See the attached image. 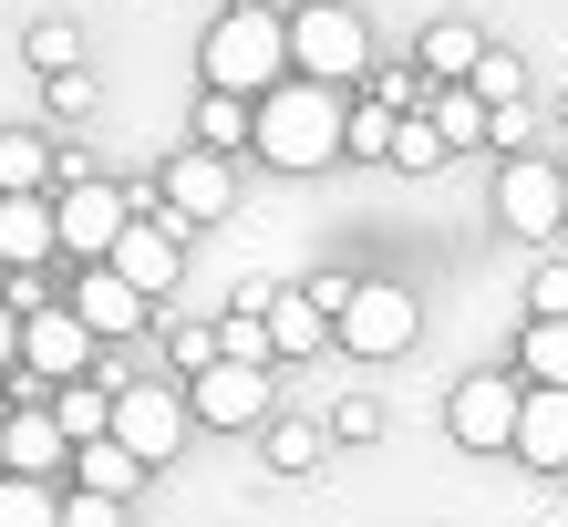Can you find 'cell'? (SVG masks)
Returning a JSON list of instances; mask_svg holds the SVG:
<instances>
[{"mask_svg":"<svg viewBox=\"0 0 568 527\" xmlns=\"http://www.w3.org/2000/svg\"><path fill=\"white\" fill-rule=\"evenodd\" d=\"M352 145V104H342V83H280V93H258V155L270 166H331V155Z\"/></svg>","mask_w":568,"mask_h":527,"instance_id":"1","label":"cell"},{"mask_svg":"<svg viewBox=\"0 0 568 527\" xmlns=\"http://www.w3.org/2000/svg\"><path fill=\"white\" fill-rule=\"evenodd\" d=\"M280 73H290V21L239 0V11L207 31V93H280Z\"/></svg>","mask_w":568,"mask_h":527,"instance_id":"2","label":"cell"},{"mask_svg":"<svg viewBox=\"0 0 568 527\" xmlns=\"http://www.w3.org/2000/svg\"><path fill=\"white\" fill-rule=\"evenodd\" d=\"M290 62L311 83H362L373 73V31H362V11H342V0H311V11L290 21Z\"/></svg>","mask_w":568,"mask_h":527,"instance_id":"3","label":"cell"},{"mask_svg":"<svg viewBox=\"0 0 568 527\" xmlns=\"http://www.w3.org/2000/svg\"><path fill=\"white\" fill-rule=\"evenodd\" d=\"M331 332H342V352H362V362H393V352H414L424 311H414L404 280H352V301H342Z\"/></svg>","mask_w":568,"mask_h":527,"instance_id":"4","label":"cell"},{"mask_svg":"<svg viewBox=\"0 0 568 527\" xmlns=\"http://www.w3.org/2000/svg\"><path fill=\"white\" fill-rule=\"evenodd\" d=\"M496 217H507L517 239H558L568 227V166H538V155L496 166Z\"/></svg>","mask_w":568,"mask_h":527,"instance_id":"5","label":"cell"},{"mask_svg":"<svg viewBox=\"0 0 568 527\" xmlns=\"http://www.w3.org/2000/svg\"><path fill=\"white\" fill-rule=\"evenodd\" d=\"M517 414H527V393H517L507 373H476V383H455V404H445V424H455V445H465V455H496V445H517Z\"/></svg>","mask_w":568,"mask_h":527,"instance_id":"6","label":"cell"},{"mask_svg":"<svg viewBox=\"0 0 568 527\" xmlns=\"http://www.w3.org/2000/svg\"><path fill=\"white\" fill-rule=\"evenodd\" d=\"M186 404H196V424H227V435H248V424H270V362H207Z\"/></svg>","mask_w":568,"mask_h":527,"instance_id":"7","label":"cell"},{"mask_svg":"<svg viewBox=\"0 0 568 527\" xmlns=\"http://www.w3.org/2000/svg\"><path fill=\"white\" fill-rule=\"evenodd\" d=\"M52 217H62V259H83V270H93V259H114V239H124V227H135V217H124V196L114 186H62L52 196Z\"/></svg>","mask_w":568,"mask_h":527,"instance_id":"8","label":"cell"},{"mask_svg":"<svg viewBox=\"0 0 568 527\" xmlns=\"http://www.w3.org/2000/svg\"><path fill=\"white\" fill-rule=\"evenodd\" d=\"M186 414H196V404H176L165 383H124V393H114V435L135 445L145 466H165V455L186 445Z\"/></svg>","mask_w":568,"mask_h":527,"instance_id":"9","label":"cell"},{"mask_svg":"<svg viewBox=\"0 0 568 527\" xmlns=\"http://www.w3.org/2000/svg\"><path fill=\"white\" fill-rule=\"evenodd\" d=\"M165 207H176V227L227 217V207H239V166H227V155H207V145H186L176 166H165Z\"/></svg>","mask_w":568,"mask_h":527,"instance_id":"10","label":"cell"},{"mask_svg":"<svg viewBox=\"0 0 568 527\" xmlns=\"http://www.w3.org/2000/svg\"><path fill=\"white\" fill-rule=\"evenodd\" d=\"M21 362L31 373H52V383H83V362H93V321L62 301V311H21Z\"/></svg>","mask_w":568,"mask_h":527,"instance_id":"11","label":"cell"},{"mask_svg":"<svg viewBox=\"0 0 568 527\" xmlns=\"http://www.w3.org/2000/svg\"><path fill=\"white\" fill-rule=\"evenodd\" d=\"M73 311L93 321V342H135L145 332V290L114 270V259H93V270L73 280Z\"/></svg>","mask_w":568,"mask_h":527,"instance_id":"12","label":"cell"},{"mask_svg":"<svg viewBox=\"0 0 568 527\" xmlns=\"http://www.w3.org/2000/svg\"><path fill=\"white\" fill-rule=\"evenodd\" d=\"M114 270L145 290V301H165V290H176V270H186V249H176V227H155V217H135L114 239Z\"/></svg>","mask_w":568,"mask_h":527,"instance_id":"13","label":"cell"},{"mask_svg":"<svg viewBox=\"0 0 568 527\" xmlns=\"http://www.w3.org/2000/svg\"><path fill=\"white\" fill-rule=\"evenodd\" d=\"M52 249H62L52 196H0V270H42Z\"/></svg>","mask_w":568,"mask_h":527,"instance_id":"14","label":"cell"},{"mask_svg":"<svg viewBox=\"0 0 568 527\" xmlns=\"http://www.w3.org/2000/svg\"><path fill=\"white\" fill-rule=\"evenodd\" d=\"M517 455H527V466H548V476H568V393H558V383L527 393V414H517Z\"/></svg>","mask_w":568,"mask_h":527,"instance_id":"15","label":"cell"},{"mask_svg":"<svg viewBox=\"0 0 568 527\" xmlns=\"http://www.w3.org/2000/svg\"><path fill=\"white\" fill-rule=\"evenodd\" d=\"M62 455H73L62 414H11V435H0V466H11V476H52Z\"/></svg>","mask_w":568,"mask_h":527,"instance_id":"16","label":"cell"},{"mask_svg":"<svg viewBox=\"0 0 568 527\" xmlns=\"http://www.w3.org/2000/svg\"><path fill=\"white\" fill-rule=\"evenodd\" d=\"M258 311H270V342L280 352H321L331 342V311L311 301V290H280V301H258Z\"/></svg>","mask_w":568,"mask_h":527,"instance_id":"17","label":"cell"},{"mask_svg":"<svg viewBox=\"0 0 568 527\" xmlns=\"http://www.w3.org/2000/svg\"><path fill=\"white\" fill-rule=\"evenodd\" d=\"M73 455H83V486H93V497H135V476H145V455L124 445V435H93Z\"/></svg>","mask_w":568,"mask_h":527,"instance_id":"18","label":"cell"},{"mask_svg":"<svg viewBox=\"0 0 568 527\" xmlns=\"http://www.w3.org/2000/svg\"><path fill=\"white\" fill-rule=\"evenodd\" d=\"M476 62H486L476 21H434V31H424V73H434V83H465Z\"/></svg>","mask_w":568,"mask_h":527,"instance_id":"19","label":"cell"},{"mask_svg":"<svg viewBox=\"0 0 568 527\" xmlns=\"http://www.w3.org/2000/svg\"><path fill=\"white\" fill-rule=\"evenodd\" d=\"M196 145H207V155H227V145H258L248 93H207V104H196Z\"/></svg>","mask_w":568,"mask_h":527,"instance_id":"20","label":"cell"},{"mask_svg":"<svg viewBox=\"0 0 568 527\" xmlns=\"http://www.w3.org/2000/svg\"><path fill=\"white\" fill-rule=\"evenodd\" d=\"M434 124H445V145H486L496 135V104L476 83H455V93H434Z\"/></svg>","mask_w":568,"mask_h":527,"instance_id":"21","label":"cell"},{"mask_svg":"<svg viewBox=\"0 0 568 527\" xmlns=\"http://www.w3.org/2000/svg\"><path fill=\"white\" fill-rule=\"evenodd\" d=\"M42 176H52L42 135H0V196H42Z\"/></svg>","mask_w":568,"mask_h":527,"instance_id":"22","label":"cell"},{"mask_svg":"<svg viewBox=\"0 0 568 527\" xmlns=\"http://www.w3.org/2000/svg\"><path fill=\"white\" fill-rule=\"evenodd\" d=\"M0 527H62V497L42 476H0Z\"/></svg>","mask_w":568,"mask_h":527,"instance_id":"23","label":"cell"},{"mask_svg":"<svg viewBox=\"0 0 568 527\" xmlns=\"http://www.w3.org/2000/svg\"><path fill=\"white\" fill-rule=\"evenodd\" d=\"M62 435H73V445H93V435H114V393H93V383H62Z\"/></svg>","mask_w":568,"mask_h":527,"instance_id":"24","label":"cell"},{"mask_svg":"<svg viewBox=\"0 0 568 527\" xmlns=\"http://www.w3.org/2000/svg\"><path fill=\"white\" fill-rule=\"evenodd\" d=\"M445 124H434V114H404V124H393V166H404V176H424V166H445Z\"/></svg>","mask_w":568,"mask_h":527,"instance_id":"25","label":"cell"},{"mask_svg":"<svg viewBox=\"0 0 568 527\" xmlns=\"http://www.w3.org/2000/svg\"><path fill=\"white\" fill-rule=\"evenodd\" d=\"M270 352H280V342H270V311L239 301V311L217 321V362H270Z\"/></svg>","mask_w":568,"mask_h":527,"instance_id":"26","label":"cell"},{"mask_svg":"<svg viewBox=\"0 0 568 527\" xmlns=\"http://www.w3.org/2000/svg\"><path fill=\"white\" fill-rule=\"evenodd\" d=\"M270 466H280V476H311V466H321V424L280 414V424H270Z\"/></svg>","mask_w":568,"mask_h":527,"instance_id":"27","label":"cell"},{"mask_svg":"<svg viewBox=\"0 0 568 527\" xmlns=\"http://www.w3.org/2000/svg\"><path fill=\"white\" fill-rule=\"evenodd\" d=\"M527 383L568 393V321H527Z\"/></svg>","mask_w":568,"mask_h":527,"instance_id":"28","label":"cell"},{"mask_svg":"<svg viewBox=\"0 0 568 527\" xmlns=\"http://www.w3.org/2000/svg\"><path fill=\"white\" fill-rule=\"evenodd\" d=\"M465 83H476V93H486V104H496V114H507V104H517V93H527V62L486 42V62H476V73H465Z\"/></svg>","mask_w":568,"mask_h":527,"instance_id":"29","label":"cell"},{"mask_svg":"<svg viewBox=\"0 0 568 527\" xmlns=\"http://www.w3.org/2000/svg\"><path fill=\"white\" fill-rule=\"evenodd\" d=\"M31 62H42V73H83V42H73V21H42V31H31Z\"/></svg>","mask_w":568,"mask_h":527,"instance_id":"30","label":"cell"},{"mask_svg":"<svg viewBox=\"0 0 568 527\" xmlns=\"http://www.w3.org/2000/svg\"><path fill=\"white\" fill-rule=\"evenodd\" d=\"M393 124H404L393 104H362V114H352V155H393Z\"/></svg>","mask_w":568,"mask_h":527,"instance_id":"31","label":"cell"},{"mask_svg":"<svg viewBox=\"0 0 568 527\" xmlns=\"http://www.w3.org/2000/svg\"><path fill=\"white\" fill-rule=\"evenodd\" d=\"M62 527H124V497H93L83 486V497H62Z\"/></svg>","mask_w":568,"mask_h":527,"instance_id":"32","label":"cell"},{"mask_svg":"<svg viewBox=\"0 0 568 527\" xmlns=\"http://www.w3.org/2000/svg\"><path fill=\"white\" fill-rule=\"evenodd\" d=\"M331 424H342V445H373V435H383V404H373V393H352Z\"/></svg>","mask_w":568,"mask_h":527,"instance_id":"33","label":"cell"},{"mask_svg":"<svg viewBox=\"0 0 568 527\" xmlns=\"http://www.w3.org/2000/svg\"><path fill=\"white\" fill-rule=\"evenodd\" d=\"M52 114L83 124V114H93V73H52Z\"/></svg>","mask_w":568,"mask_h":527,"instance_id":"34","label":"cell"},{"mask_svg":"<svg viewBox=\"0 0 568 527\" xmlns=\"http://www.w3.org/2000/svg\"><path fill=\"white\" fill-rule=\"evenodd\" d=\"M538 321H568V259H548V270H538Z\"/></svg>","mask_w":568,"mask_h":527,"instance_id":"35","label":"cell"},{"mask_svg":"<svg viewBox=\"0 0 568 527\" xmlns=\"http://www.w3.org/2000/svg\"><path fill=\"white\" fill-rule=\"evenodd\" d=\"M11 362H21V311L0 301V373H11Z\"/></svg>","mask_w":568,"mask_h":527,"instance_id":"36","label":"cell"},{"mask_svg":"<svg viewBox=\"0 0 568 527\" xmlns=\"http://www.w3.org/2000/svg\"><path fill=\"white\" fill-rule=\"evenodd\" d=\"M0 435H11V414H0Z\"/></svg>","mask_w":568,"mask_h":527,"instance_id":"37","label":"cell"}]
</instances>
